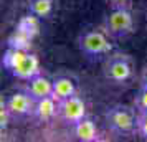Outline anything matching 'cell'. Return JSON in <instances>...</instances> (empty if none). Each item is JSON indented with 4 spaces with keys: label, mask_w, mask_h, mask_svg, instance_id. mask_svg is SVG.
<instances>
[{
    "label": "cell",
    "mask_w": 147,
    "mask_h": 142,
    "mask_svg": "<svg viewBox=\"0 0 147 142\" xmlns=\"http://www.w3.org/2000/svg\"><path fill=\"white\" fill-rule=\"evenodd\" d=\"M2 66L13 78L22 79V81H27L35 75L41 73L38 56L32 53L30 50H22V48L8 46L2 56Z\"/></svg>",
    "instance_id": "6da1fadb"
},
{
    "label": "cell",
    "mask_w": 147,
    "mask_h": 142,
    "mask_svg": "<svg viewBox=\"0 0 147 142\" xmlns=\"http://www.w3.org/2000/svg\"><path fill=\"white\" fill-rule=\"evenodd\" d=\"M104 122L117 137H129L137 132V109L126 104H114L106 109Z\"/></svg>",
    "instance_id": "7a4b0ae2"
},
{
    "label": "cell",
    "mask_w": 147,
    "mask_h": 142,
    "mask_svg": "<svg viewBox=\"0 0 147 142\" xmlns=\"http://www.w3.org/2000/svg\"><path fill=\"white\" fill-rule=\"evenodd\" d=\"M76 46L89 60L107 58L114 51L111 36L104 30H96V28L81 32L76 38Z\"/></svg>",
    "instance_id": "3957f363"
},
{
    "label": "cell",
    "mask_w": 147,
    "mask_h": 142,
    "mask_svg": "<svg viewBox=\"0 0 147 142\" xmlns=\"http://www.w3.org/2000/svg\"><path fill=\"white\" fill-rule=\"evenodd\" d=\"M102 30L116 40L127 38L129 35H132L136 32V20L131 7H111V12L104 18Z\"/></svg>",
    "instance_id": "277c9868"
},
{
    "label": "cell",
    "mask_w": 147,
    "mask_h": 142,
    "mask_svg": "<svg viewBox=\"0 0 147 142\" xmlns=\"http://www.w3.org/2000/svg\"><path fill=\"white\" fill-rule=\"evenodd\" d=\"M102 76L113 84H127L134 76V61L126 53H111L102 61Z\"/></svg>",
    "instance_id": "5b68a950"
},
{
    "label": "cell",
    "mask_w": 147,
    "mask_h": 142,
    "mask_svg": "<svg viewBox=\"0 0 147 142\" xmlns=\"http://www.w3.org/2000/svg\"><path fill=\"white\" fill-rule=\"evenodd\" d=\"M2 104L7 108L8 114L12 119H22L27 116H33L35 109V99L28 94L27 91H15L7 98H2Z\"/></svg>",
    "instance_id": "8992f818"
},
{
    "label": "cell",
    "mask_w": 147,
    "mask_h": 142,
    "mask_svg": "<svg viewBox=\"0 0 147 142\" xmlns=\"http://www.w3.org/2000/svg\"><path fill=\"white\" fill-rule=\"evenodd\" d=\"M58 117L68 126H71L80 119L86 117V102L78 94H73L58 101Z\"/></svg>",
    "instance_id": "52a82bcc"
},
{
    "label": "cell",
    "mask_w": 147,
    "mask_h": 142,
    "mask_svg": "<svg viewBox=\"0 0 147 142\" xmlns=\"http://www.w3.org/2000/svg\"><path fill=\"white\" fill-rule=\"evenodd\" d=\"M71 127V135L74 141L78 142H96L99 139V131L96 122L91 117H83L78 122H74L69 126Z\"/></svg>",
    "instance_id": "ba28073f"
},
{
    "label": "cell",
    "mask_w": 147,
    "mask_h": 142,
    "mask_svg": "<svg viewBox=\"0 0 147 142\" xmlns=\"http://www.w3.org/2000/svg\"><path fill=\"white\" fill-rule=\"evenodd\" d=\"M23 89L33 98L35 101L41 99V98H47V96H53V79H50L48 76L38 73L33 78L25 81V88Z\"/></svg>",
    "instance_id": "9c48e42d"
},
{
    "label": "cell",
    "mask_w": 147,
    "mask_h": 142,
    "mask_svg": "<svg viewBox=\"0 0 147 142\" xmlns=\"http://www.w3.org/2000/svg\"><path fill=\"white\" fill-rule=\"evenodd\" d=\"M33 116L41 122H50L55 117H58V101L53 96H47L35 101Z\"/></svg>",
    "instance_id": "30bf717a"
},
{
    "label": "cell",
    "mask_w": 147,
    "mask_h": 142,
    "mask_svg": "<svg viewBox=\"0 0 147 142\" xmlns=\"http://www.w3.org/2000/svg\"><path fill=\"white\" fill-rule=\"evenodd\" d=\"M73 94H78V86L71 76L60 75L53 78V98L56 101L66 99Z\"/></svg>",
    "instance_id": "8fae6325"
},
{
    "label": "cell",
    "mask_w": 147,
    "mask_h": 142,
    "mask_svg": "<svg viewBox=\"0 0 147 142\" xmlns=\"http://www.w3.org/2000/svg\"><path fill=\"white\" fill-rule=\"evenodd\" d=\"M55 12V0H28V13L38 20L50 18Z\"/></svg>",
    "instance_id": "7c38bea8"
},
{
    "label": "cell",
    "mask_w": 147,
    "mask_h": 142,
    "mask_svg": "<svg viewBox=\"0 0 147 142\" xmlns=\"http://www.w3.org/2000/svg\"><path fill=\"white\" fill-rule=\"evenodd\" d=\"M36 17L35 15H28V17H23L20 20V23L17 25V30H20V32H23V33H27L28 36H32L33 38L35 33L38 32V23H36Z\"/></svg>",
    "instance_id": "4fadbf2b"
},
{
    "label": "cell",
    "mask_w": 147,
    "mask_h": 142,
    "mask_svg": "<svg viewBox=\"0 0 147 142\" xmlns=\"http://www.w3.org/2000/svg\"><path fill=\"white\" fill-rule=\"evenodd\" d=\"M30 41H32V36H28L27 33H23V32H20V30H15V33L8 38V46L28 50Z\"/></svg>",
    "instance_id": "5bb4252c"
},
{
    "label": "cell",
    "mask_w": 147,
    "mask_h": 142,
    "mask_svg": "<svg viewBox=\"0 0 147 142\" xmlns=\"http://www.w3.org/2000/svg\"><path fill=\"white\" fill-rule=\"evenodd\" d=\"M142 141H147V111H137V132Z\"/></svg>",
    "instance_id": "9a60e30c"
},
{
    "label": "cell",
    "mask_w": 147,
    "mask_h": 142,
    "mask_svg": "<svg viewBox=\"0 0 147 142\" xmlns=\"http://www.w3.org/2000/svg\"><path fill=\"white\" fill-rule=\"evenodd\" d=\"M134 108L137 111H147V88H140L134 98Z\"/></svg>",
    "instance_id": "2e32d148"
},
{
    "label": "cell",
    "mask_w": 147,
    "mask_h": 142,
    "mask_svg": "<svg viewBox=\"0 0 147 142\" xmlns=\"http://www.w3.org/2000/svg\"><path fill=\"white\" fill-rule=\"evenodd\" d=\"M111 3V7H131L132 0H107Z\"/></svg>",
    "instance_id": "e0dca14e"
},
{
    "label": "cell",
    "mask_w": 147,
    "mask_h": 142,
    "mask_svg": "<svg viewBox=\"0 0 147 142\" xmlns=\"http://www.w3.org/2000/svg\"><path fill=\"white\" fill-rule=\"evenodd\" d=\"M140 88H147V65L140 73Z\"/></svg>",
    "instance_id": "ac0fdd59"
}]
</instances>
